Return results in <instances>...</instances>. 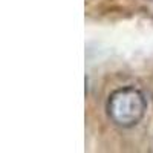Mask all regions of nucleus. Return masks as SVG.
Here are the masks:
<instances>
[{
	"label": "nucleus",
	"instance_id": "obj_1",
	"mask_svg": "<svg viewBox=\"0 0 153 153\" xmlns=\"http://www.w3.org/2000/svg\"><path fill=\"white\" fill-rule=\"evenodd\" d=\"M147 100L135 87H121L110 94L107 100V115L120 127H133L144 118Z\"/></svg>",
	"mask_w": 153,
	"mask_h": 153
}]
</instances>
